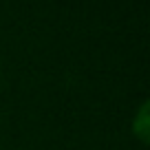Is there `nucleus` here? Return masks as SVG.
<instances>
[{
  "label": "nucleus",
  "instance_id": "nucleus-1",
  "mask_svg": "<svg viewBox=\"0 0 150 150\" xmlns=\"http://www.w3.org/2000/svg\"><path fill=\"white\" fill-rule=\"evenodd\" d=\"M132 135L141 141L148 144V135H150V112H148V102H141L139 110H137L135 119H132Z\"/></svg>",
  "mask_w": 150,
  "mask_h": 150
}]
</instances>
